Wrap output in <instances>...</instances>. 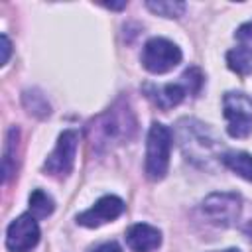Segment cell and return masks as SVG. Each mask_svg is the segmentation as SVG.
I'll return each mask as SVG.
<instances>
[{"label": "cell", "instance_id": "obj_1", "mask_svg": "<svg viewBox=\"0 0 252 252\" xmlns=\"http://www.w3.org/2000/svg\"><path fill=\"white\" fill-rule=\"evenodd\" d=\"M87 132L96 150H108L114 144L128 142L136 134V116L128 102L118 100L112 108L91 120Z\"/></svg>", "mask_w": 252, "mask_h": 252}, {"label": "cell", "instance_id": "obj_2", "mask_svg": "<svg viewBox=\"0 0 252 252\" xmlns=\"http://www.w3.org/2000/svg\"><path fill=\"white\" fill-rule=\"evenodd\" d=\"M171 130L161 122H154L146 140V175L152 181H159L165 177L169 167V152H171Z\"/></svg>", "mask_w": 252, "mask_h": 252}, {"label": "cell", "instance_id": "obj_3", "mask_svg": "<svg viewBox=\"0 0 252 252\" xmlns=\"http://www.w3.org/2000/svg\"><path fill=\"white\" fill-rule=\"evenodd\" d=\"M226 132L232 138H246L252 132V98L246 93H226L222 98Z\"/></svg>", "mask_w": 252, "mask_h": 252}, {"label": "cell", "instance_id": "obj_4", "mask_svg": "<svg viewBox=\"0 0 252 252\" xmlns=\"http://www.w3.org/2000/svg\"><path fill=\"white\" fill-rule=\"evenodd\" d=\"M179 142L187 159H209L213 158V150L217 140L209 134L205 124L197 120H181L179 122Z\"/></svg>", "mask_w": 252, "mask_h": 252}, {"label": "cell", "instance_id": "obj_5", "mask_svg": "<svg viewBox=\"0 0 252 252\" xmlns=\"http://www.w3.org/2000/svg\"><path fill=\"white\" fill-rule=\"evenodd\" d=\"M181 61V49L165 39V37H152L146 41L142 49V65L154 75H161L171 71Z\"/></svg>", "mask_w": 252, "mask_h": 252}, {"label": "cell", "instance_id": "obj_6", "mask_svg": "<svg viewBox=\"0 0 252 252\" xmlns=\"http://www.w3.org/2000/svg\"><path fill=\"white\" fill-rule=\"evenodd\" d=\"M77 146H79L77 130H65L59 136L55 150L47 156V159L43 163L45 173H49L53 177H67L73 169V163H75Z\"/></svg>", "mask_w": 252, "mask_h": 252}, {"label": "cell", "instance_id": "obj_7", "mask_svg": "<svg viewBox=\"0 0 252 252\" xmlns=\"http://www.w3.org/2000/svg\"><path fill=\"white\" fill-rule=\"evenodd\" d=\"M205 217L217 226H230L240 215V197L236 193H211L201 205Z\"/></svg>", "mask_w": 252, "mask_h": 252}, {"label": "cell", "instance_id": "obj_8", "mask_svg": "<svg viewBox=\"0 0 252 252\" xmlns=\"http://www.w3.org/2000/svg\"><path fill=\"white\" fill-rule=\"evenodd\" d=\"M39 242V226L35 217L30 213L20 215L8 224L6 230V248L10 252H30Z\"/></svg>", "mask_w": 252, "mask_h": 252}, {"label": "cell", "instance_id": "obj_9", "mask_svg": "<svg viewBox=\"0 0 252 252\" xmlns=\"http://www.w3.org/2000/svg\"><path fill=\"white\" fill-rule=\"evenodd\" d=\"M124 209H126V205H124V201L120 197L104 195L91 209H87L81 215H77V222L83 224V226L94 228V226H100L104 222H110V220L118 219L124 213Z\"/></svg>", "mask_w": 252, "mask_h": 252}, {"label": "cell", "instance_id": "obj_10", "mask_svg": "<svg viewBox=\"0 0 252 252\" xmlns=\"http://www.w3.org/2000/svg\"><path fill=\"white\" fill-rule=\"evenodd\" d=\"M126 244L132 252H154L161 244V232L148 222H136L126 230Z\"/></svg>", "mask_w": 252, "mask_h": 252}, {"label": "cell", "instance_id": "obj_11", "mask_svg": "<svg viewBox=\"0 0 252 252\" xmlns=\"http://www.w3.org/2000/svg\"><path fill=\"white\" fill-rule=\"evenodd\" d=\"M144 91H146V96L156 106H159L161 110H169V108L177 106L187 94V91L181 83H165V85H159V87L144 85Z\"/></svg>", "mask_w": 252, "mask_h": 252}, {"label": "cell", "instance_id": "obj_12", "mask_svg": "<svg viewBox=\"0 0 252 252\" xmlns=\"http://www.w3.org/2000/svg\"><path fill=\"white\" fill-rule=\"evenodd\" d=\"M220 161L234 171L236 175L244 177L246 181H252V156L246 152H224L220 156Z\"/></svg>", "mask_w": 252, "mask_h": 252}, {"label": "cell", "instance_id": "obj_13", "mask_svg": "<svg viewBox=\"0 0 252 252\" xmlns=\"http://www.w3.org/2000/svg\"><path fill=\"white\" fill-rule=\"evenodd\" d=\"M226 65L238 75H250L252 73V51L246 47H234L226 53Z\"/></svg>", "mask_w": 252, "mask_h": 252}, {"label": "cell", "instance_id": "obj_14", "mask_svg": "<svg viewBox=\"0 0 252 252\" xmlns=\"http://www.w3.org/2000/svg\"><path fill=\"white\" fill-rule=\"evenodd\" d=\"M18 138L20 130L10 128L8 138H6V148H4V159H2V171H4V183H8L10 175L16 171V148H18Z\"/></svg>", "mask_w": 252, "mask_h": 252}, {"label": "cell", "instance_id": "obj_15", "mask_svg": "<svg viewBox=\"0 0 252 252\" xmlns=\"http://www.w3.org/2000/svg\"><path fill=\"white\" fill-rule=\"evenodd\" d=\"M53 209H55V203L45 191H41V189L32 191V195H30V215H33L35 219H45L53 213Z\"/></svg>", "mask_w": 252, "mask_h": 252}, {"label": "cell", "instance_id": "obj_16", "mask_svg": "<svg viewBox=\"0 0 252 252\" xmlns=\"http://www.w3.org/2000/svg\"><path fill=\"white\" fill-rule=\"evenodd\" d=\"M146 8L158 16H163V18H179L183 16L185 12V2H179V0H148L146 2Z\"/></svg>", "mask_w": 252, "mask_h": 252}, {"label": "cell", "instance_id": "obj_17", "mask_svg": "<svg viewBox=\"0 0 252 252\" xmlns=\"http://www.w3.org/2000/svg\"><path fill=\"white\" fill-rule=\"evenodd\" d=\"M24 104L32 114H35L39 118H43V116H47L51 112L49 110V102L45 100V96L39 91H26L24 93Z\"/></svg>", "mask_w": 252, "mask_h": 252}, {"label": "cell", "instance_id": "obj_18", "mask_svg": "<svg viewBox=\"0 0 252 252\" xmlns=\"http://www.w3.org/2000/svg\"><path fill=\"white\" fill-rule=\"evenodd\" d=\"M181 85H183L185 91L191 93V94L199 93V89H201V85H203V75H201V71H199L197 67L185 69V73L181 75Z\"/></svg>", "mask_w": 252, "mask_h": 252}, {"label": "cell", "instance_id": "obj_19", "mask_svg": "<svg viewBox=\"0 0 252 252\" xmlns=\"http://www.w3.org/2000/svg\"><path fill=\"white\" fill-rule=\"evenodd\" d=\"M236 39L240 41L242 47H246V49L252 51V20L246 22V24H242V26L236 30Z\"/></svg>", "mask_w": 252, "mask_h": 252}, {"label": "cell", "instance_id": "obj_20", "mask_svg": "<svg viewBox=\"0 0 252 252\" xmlns=\"http://www.w3.org/2000/svg\"><path fill=\"white\" fill-rule=\"evenodd\" d=\"M89 252H122V248L116 244V242H100V244H96V246H93Z\"/></svg>", "mask_w": 252, "mask_h": 252}, {"label": "cell", "instance_id": "obj_21", "mask_svg": "<svg viewBox=\"0 0 252 252\" xmlns=\"http://www.w3.org/2000/svg\"><path fill=\"white\" fill-rule=\"evenodd\" d=\"M10 51H12V43H10L8 35L2 33V65L8 63V59H10Z\"/></svg>", "mask_w": 252, "mask_h": 252}, {"label": "cell", "instance_id": "obj_22", "mask_svg": "<svg viewBox=\"0 0 252 252\" xmlns=\"http://www.w3.org/2000/svg\"><path fill=\"white\" fill-rule=\"evenodd\" d=\"M106 8H112V10H120V8H124L126 6V2H118V4H104Z\"/></svg>", "mask_w": 252, "mask_h": 252}, {"label": "cell", "instance_id": "obj_23", "mask_svg": "<svg viewBox=\"0 0 252 252\" xmlns=\"http://www.w3.org/2000/svg\"><path fill=\"white\" fill-rule=\"evenodd\" d=\"M244 234H246L248 238H252V220H250V222L244 226Z\"/></svg>", "mask_w": 252, "mask_h": 252}, {"label": "cell", "instance_id": "obj_24", "mask_svg": "<svg viewBox=\"0 0 252 252\" xmlns=\"http://www.w3.org/2000/svg\"><path fill=\"white\" fill-rule=\"evenodd\" d=\"M215 252H240L238 248H226V250H215Z\"/></svg>", "mask_w": 252, "mask_h": 252}]
</instances>
